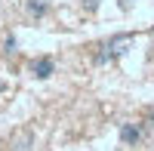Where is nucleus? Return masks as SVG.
<instances>
[{
    "mask_svg": "<svg viewBox=\"0 0 154 151\" xmlns=\"http://www.w3.org/2000/svg\"><path fill=\"white\" fill-rule=\"evenodd\" d=\"M31 71H34V77H40V80H46L49 74L56 71V62L49 59V56H40V59H37L34 65H31Z\"/></svg>",
    "mask_w": 154,
    "mask_h": 151,
    "instance_id": "nucleus-1",
    "label": "nucleus"
},
{
    "mask_svg": "<svg viewBox=\"0 0 154 151\" xmlns=\"http://www.w3.org/2000/svg\"><path fill=\"white\" fill-rule=\"evenodd\" d=\"M120 139L126 145H136L139 139H142V133H139V127H133V123H123V127H120Z\"/></svg>",
    "mask_w": 154,
    "mask_h": 151,
    "instance_id": "nucleus-2",
    "label": "nucleus"
},
{
    "mask_svg": "<svg viewBox=\"0 0 154 151\" xmlns=\"http://www.w3.org/2000/svg\"><path fill=\"white\" fill-rule=\"evenodd\" d=\"M46 0H28V12H31V16H37V19H43L46 16Z\"/></svg>",
    "mask_w": 154,
    "mask_h": 151,
    "instance_id": "nucleus-3",
    "label": "nucleus"
},
{
    "mask_svg": "<svg viewBox=\"0 0 154 151\" xmlns=\"http://www.w3.org/2000/svg\"><path fill=\"white\" fill-rule=\"evenodd\" d=\"M12 151H31V136H22V139L16 142V148Z\"/></svg>",
    "mask_w": 154,
    "mask_h": 151,
    "instance_id": "nucleus-4",
    "label": "nucleus"
}]
</instances>
